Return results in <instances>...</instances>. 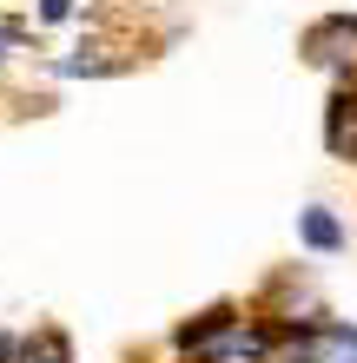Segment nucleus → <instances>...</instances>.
<instances>
[{"label": "nucleus", "mask_w": 357, "mask_h": 363, "mask_svg": "<svg viewBox=\"0 0 357 363\" xmlns=\"http://www.w3.org/2000/svg\"><path fill=\"white\" fill-rule=\"evenodd\" d=\"M324 363H357V330H324Z\"/></svg>", "instance_id": "nucleus-4"}, {"label": "nucleus", "mask_w": 357, "mask_h": 363, "mask_svg": "<svg viewBox=\"0 0 357 363\" xmlns=\"http://www.w3.org/2000/svg\"><path fill=\"white\" fill-rule=\"evenodd\" d=\"M53 73H67V79H79V73H113V60L106 53H99V47H79L73 60H60V67Z\"/></svg>", "instance_id": "nucleus-3"}, {"label": "nucleus", "mask_w": 357, "mask_h": 363, "mask_svg": "<svg viewBox=\"0 0 357 363\" xmlns=\"http://www.w3.org/2000/svg\"><path fill=\"white\" fill-rule=\"evenodd\" d=\"M298 238H304L311 251H344V225L331 218L324 205H311V211H298Z\"/></svg>", "instance_id": "nucleus-1"}, {"label": "nucleus", "mask_w": 357, "mask_h": 363, "mask_svg": "<svg viewBox=\"0 0 357 363\" xmlns=\"http://www.w3.org/2000/svg\"><path fill=\"white\" fill-rule=\"evenodd\" d=\"M0 363H27V344H13V337H0Z\"/></svg>", "instance_id": "nucleus-6"}, {"label": "nucleus", "mask_w": 357, "mask_h": 363, "mask_svg": "<svg viewBox=\"0 0 357 363\" xmlns=\"http://www.w3.org/2000/svg\"><path fill=\"white\" fill-rule=\"evenodd\" d=\"M27 363H73V344L60 330H40V337H27Z\"/></svg>", "instance_id": "nucleus-2"}, {"label": "nucleus", "mask_w": 357, "mask_h": 363, "mask_svg": "<svg viewBox=\"0 0 357 363\" xmlns=\"http://www.w3.org/2000/svg\"><path fill=\"white\" fill-rule=\"evenodd\" d=\"M73 13V0H40V20H67Z\"/></svg>", "instance_id": "nucleus-5"}]
</instances>
